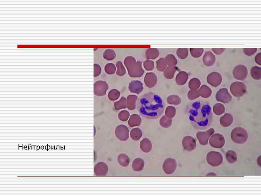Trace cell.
<instances>
[{
    "instance_id": "6da1fadb",
    "label": "cell",
    "mask_w": 261,
    "mask_h": 196,
    "mask_svg": "<svg viewBox=\"0 0 261 196\" xmlns=\"http://www.w3.org/2000/svg\"><path fill=\"white\" fill-rule=\"evenodd\" d=\"M164 102L159 95L153 93H146L139 99L138 107L140 113L150 119L159 117L165 109Z\"/></svg>"
},
{
    "instance_id": "7a4b0ae2",
    "label": "cell",
    "mask_w": 261,
    "mask_h": 196,
    "mask_svg": "<svg viewBox=\"0 0 261 196\" xmlns=\"http://www.w3.org/2000/svg\"><path fill=\"white\" fill-rule=\"evenodd\" d=\"M211 111V107L209 105L195 102L190 109V120L201 127L205 126L208 124Z\"/></svg>"
},
{
    "instance_id": "3957f363",
    "label": "cell",
    "mask_w": 261,
    "mask_h": 196,
    "mask_svg": "<svg viewBox=\"0 0 261 196\" xmlns=\"http://www.w3.org/2000/svg\"><path fill=\"white\" fill-rule=\"evenodd\" d=\"M231 139L235 143L243 144L247 140V132L244 128L237 127L232 130L231 134Z\"/></svg>"
},
{
    "instance_id": "277c9868",
    "label": "cell",
    "mask_w": 261,
    "mask_h": 196,
    "mask_svg": "<svg viewBox=\"0 0 261 196\" xmlns=\"http://www.w3.org/2000/svg\"><path fill=\"white\" fill-rule=\"evenodd\" d=\"M135 62L134 58L131 56L127 57L124 61L127 67L131 66L129 68V72L130 75L133 76H140L142 72L140 63L138 62L136 63Z\"/></svg>"
},
{
    "instance_id": "5b68a950",
    "label": "cell",
    "mask_w": 261,
    "mask_h": 196,
    "mask_svg": "<svg viewBox=\"0 0 261 196\" xmlns=\"http://www.w3.org/2000/svg\"><path fill=\"white\" fill-rule=\"evenodd\" d=\"M246 87L245 84L241 82H235L230 86V90L232 95L234 96L241 97L245 94Z\"/></svg>"
},
{
    "instance_id": "8992f818",
    "label": "cell",
    "mask_w": 261,
    "mask_h": 196,
    "mask_svg": "<svg viewBox=\"0 0 261 196\" xmlns=\"http://www.w3.org/2000/svg\"><path fill=\"white\" fill-rule=\"evenodd\" d=\"M207 161L208 164L213 167L219 166L223 162L222 154L216 151H211L207 155Z\"/></svg>"
},
{
    "instance_id": "52a82bcc",
    "label": "cell",
    "mask_w": 261,
    "mask_h": 196,
    "mask_svg": "<svg viewBox=\"0 0 261 196\" xmlns=\"http://www.w3.org/2000/svg\"><path fill=\"white\" fill-rule=\"evenodd\" d=\"M233 75L237 80H242L245 79L248 75V69L243 65H237L233 71Z\"/></svg>"
},
{
    "instance_id": "ba28073f",
    "label": "cell",
    "mask_w": 261,
    "mask_h": 196,
    "mask_svg": "<svg viewBox=\"0 0 261 196\" xmlns=\"http://www.w3.org/2000/svg\"><path fill=\"white\" fill-rule=\"evenodd\" d=\"M225 143L224 137L220 134H214L209 139V144L210 146L215 148H222Z\"/></svg>"
},
{
    "instance_id": "9c48e42d",
    "label": "cell",
    "mask_w": 261,
    "mask_h": 196,
    "mask_svg": "<svg viewBox=\"0 0 261 196\" xmlns=\"http://www.w3.org/2000/svg\"><path fill=\"white\" fill-rule=\"evenodd\" d=\"M215 98L217 101L224 104L229 103L232 100L231 95L227 89L225 88L220 90L216 94Z\"/></svg>"
},
{
    "instance_id": "30bf717a",
    "label": "cell",
    "mask_w": 261,
    "mask_h": 196,
    "mask_svg": "<svg viewBox=\"0 0 261 196\" xmlns=\"http://www.w3.org/2000/svg\"><path fill=\"white\" fill-rule=\"evenodd\" d=\"M222 81L221 75L217 72H211L209 74L207 78V81L209 84L215 87L220 85Z\"/></svg>"
},
{
    "instance_id": "8fae6325",
    "label": "cell",
    "mask_w": 261,
    "mask_h": 196,
    "mask_svg": "<svg viewBox=\"0 0 261 196\" xmlns=\"http://www.w3.org/2000/svg\"><path fill=\"white\" fill-rule=\"evenodd\" d=\"M177 167L176 161L172 158H168L165 161L163 165L164 171L166 174H170L175 172Z\"/></svg>"
},
{
    "instance_id": "7c38bea8",
    "label": "cell",
    "mask_w": 261,
    "mask_h": 196,
    "mask_svg": "<svg viewBox=\"0 0 261 196\" xmlns=\"http://www.w3.org/2000/svg\"><path fill=\"white\" fill-rule=\"evenodd\" d=\"M215 132V130L211 128L204 132H198L197 133V137L198 139L199 143L202 145H206L208 144L210 137Z\"/></svg>"
},
{
    "instance_id": "4fadbf2b",
    "label": "cell",
    "mask_w": 261,
    "mask_h": 196,
    "mask_svg": "<svg viewBox=\"0 0 261 196\" xmlns=\"http://www.w3.org/2000/svg\"><path fill=\"white\" fill-rule=\"evenodd\" d=\"M182 146L186 151H191L196 148V141L192 137H186L182 140Z\"/></svg>"
},
{
    "instance_id": "5bb4252c",
    "label": "cell",
    "mask_w": 261,
    "mask_h": 196,
    "mask_svg": "<svg viewBox=\"0 0 261 196\" xmlns=\"http://www.w3.org/2000/svg\"><path fill=\"white\" fill-rule=\"evenodd\" d=\"M94 171L97 176H106L108 173V167L105 163L100 162L95 165Z\"/></svg>"
},
{
    "instance_id": "9a60e30c",
    "label": "cell",
    "mask_w": 261,
    "mask_h": 196,
    "mask_svg": "<svg viewBox=\"0 0 261 196\" xmlns=\"http://www.w3.org/2000/svg\"><path fill=\"white\" fill-rule=\"evenodd\" d=\"M216 57L215 55L210 51H207L204 56L203 62L206 66L210 67L215 63Z\"/></svg>"
},
{
    "instance_id": "2e32d148",
    "label": "cell",
    "mask_w": 261,
    "mask_h": 196,
    "mask_svg": "<svg viewBox=\"0 0 261 196\" xmlns=\"http://www.w3.org/2000/svg\"><path fill=\"white\" fill-rule=\"evenodd\" d=\"M233 121V118L231 114L226 113L220 118V123L222 126L225 127H229Z\"/></svg>"
},
{
    "instance_id": "e0dca14e",
    "label": "cell",
    "mask_w": 261,
    "mask_h": 196,
    "mask_svg": "<svg viewBox=\"0 0 261 196\" xmlns=\"http://www.w3.org/2000/svg\"><path fill=\"white\" fill-rule=\"evenodd\" d=\"M144 161L142 159L138 158L135 159L132 163V167L134 171L135 172H140L144 168Z\"/></svg>"
},
{
    "instance_id": "ac0fdd59",
    "label": "cell",
    "mask_w": 261,
    "mask_h": 196,
    "mask_svg": "<svg viewBox=\"0 0 261 196\" xmlns=\"http://www.w3.org/2000/svg\"><path fill=\"white\" fill-rule=\"evenodd\" d=\"M140 148L143 152L147 153L150 152L152 149V144L151 142L149 139H144L141 141Z\"/></svg>"
},
{
    "instance_id": "d6986e66",
    "label": "cell",
    "mask_w": 261,
    "mask_h": 196,
    "mask_svg": "<svg viewBox=\"0 0 261 196\" xmlns=\"http://www.w3.org/2000/svg\"><path fill=\"white\" fill-rule=\"evenodd\" d=\"M146 55L148 59H154L158 57L159 50L156 48H150L146 51Z\"/></svg>"
},
{
    "instance_id": "ffe728a7",
    "label": "cell",
    "mask_w": 261,
    "mask_h": 196,
    "mask_svg": "<svg viewBox=\"0 0 261 196\" xmlns=\"http://www.w3.org/2000/svg\"><path fill=\"white\" fill-rule=\"evenodd\" d=\"M251 76L255 80H260L261 79V68L260 67L254 66L251 70Z\"/></svg>"
},
{
    "instance_id": "44dd1931",
    "label": "cell",
    "mask_w": 261,
    "mask_h": 196,
    "mask_svg": "<svg viewBox=\"0 0 261 196\" xmlns=\"http://www.w3.org/2000/svg\"><path fill=\"white\" fill-rule=\"evenodd\" d=\"M200 95L204 98H208L211 96L212 90L206 85H203L199 90Z\"/></svg>"
},
{
    "instance_id": "7402d4cb",
    "label": "cell",
    "mask_w": 261,
    "mask_h": 196,
    "mask_svg": "<svg viewBox=\"0 0 261 196\" xmlns=\"http://www.w3.org/2000/svg\"><path fill=\"white\" fill-rule=\"evenodd\" d=\"M117 161L120 165L123 167L128 166L130 163V158L125 154L120 155L117 157Z\"/></svg>"
},
{
    "instance_id": "603a6c76",
    "label": "cell",
    "mask_w": 261,
    "mask_h": 196,
    "mask_svg": "<svg viewBox=\"0 0 261 196\" xmlns=\"http://www.w3.org/2000/svg\"><path fill=\"white\" fill-rule=\"evenodd\" d=\"M226 158L227 161L230 163L236 162L237 158L236 153L233 150L228 151L226 154Z\"/></svg>"
},
{
    "instance_id": "cb8c5ba5",
    "label": "cell",
    "mask_w": 261,
    "mask_h": 196,
    "mask_svg": "<svg viewBox=\"0 0 261 196\" xmlns=\"http://www.w3.org/2000/svg\"><path fill=\"white\" fill-rule=\"evenodd\" d=\"M188 74L186 72H181L178 74L176 78V81L179 84H183L186 82L188 79Z\"/></svg>"
},
{
    "instance_id": "d4e9b609",
    "label": "cell",
    "mask_w": 261,
    "mask_h": 196,
    "mask_svg": "<svg viewBox=\"0 0 261 196\" xmlns=\"http://www.w3.org/2000/svg\"><path fill=\"white\" fill-rule=\"evenodd\" d=\"M225 107L223 105L220 103H217L214 106L213 111L216 115L220 116L224 113L225 112Z\"/></svg>"
},
{
    "instance_id": "484cf974",
    "label": "cell",
    "mask_w": 261,
    "mask_h": 196,
    "mask_svg": "<svg viewBox=\"0 0 261 196\" xmlns=\"http://www.w3.org/2000/svg\"><path fill=\"white\" fill-rule=\"evenodd\" d=\"M116 57V53L115 51L112 49H107L103 53V57L107 60H111L114 59Z\"/></svg>"
},
{
    "instance_id": "4316f807",
    "label": "cell",
    "mask_w": 261,
    "mask_h": 196,
    "mask_svg": "<svg viewBox=\"0 0 261 196\" xmlns=\"http://www.w3.org/2000/svg\"><path fill=\"white\" fill-rule=\"evenodd\" d=\"M204 52L203 48H191L190 49V53L192 57L195 58H198L203 55Z\"/></svg>"
},
{
    "instance_id": "83f0119b",
    "label": "cell",
    "mask_w": 261,
    "mask_h": 196,
    "mask_svg": "<svg viewBox=\"0 0 261 196\" xmlns=\"http://www.w3.org/2000/svg\"><path fill=\"white\" fill-rule=\"evenodd\" d=\"M176 53L180 59H184L186 58L188 55V50L187 48H178Z\"/></svg>"
},
{
    "instance_id": "f1b7e54d",
    "label": "cell",
    "mask_w": 261,
    "mask_h": 196,
    "mask_svg": "<svg viewBox=\"0 0 261 196\" xmlns=\"http://www.w3.org/2000/svg\"><path fill=\"white\" fill-rule=\"evenodd\" d=\"M166 60L167 63L169 64L176 65L177 63V60L175 56L172 54H169L166 56Z\"/></svg>"
},
{
    "instance_id": "f546056e",
    "label": "cell",
    "mask_w": 261,
    "mask_h": 196,
    "mask_svg": "<svg viewBox=\"0 0 261 196\" xmlns=\"http://www.w3.org/2000/svg\"><path fill=\"white\" fill-rule=\"evenodd\" d=\"M201 85L200 81L197 78H194L190 80L189 86L190 88H198Z\"/></svg>"
},
{
    "instance_id": "4dcf8cb0",
    "label": "cell",
    "mask_w": 261,
    "mask_h": 196,
    "mask_svg": "<svg viewBox=\"0 0 261 196\" xmlns=\"http://www.w3.org/2000/svg\"><path fill=\"white\" fill-rule=\"evenodd\" d=\"M116 70V68L114 64H108L105 67V71L107 73L109 74H113L114 73Z\"/></svg>"
},
{
    "instance_id": "1f68e13d",
    "label": "cell",
    "mask_w": 261,
    "mask_h": 196,
    "mask_svg": "<svg viewBox=\"0 0 261 196\" xmlns=\"http://www.w3.org/2000/svg\"><path fill=\"white\" fill-rule=\"evenodd\" d=\"M257 51L256 48H244L243 52L246 55L248 56L253 55L255 54Z\"/></svg>"
},
{
    "instance_id": "d6a6232c",
    "label": "cell",
    "mask_w": 261,
    "mask_h": 196,
    "mask_svg": "<svg viewBox=\"0 0 261 196\" xmlns=\"http://www.w3.org/2000/svg\"><path fill=\"white\" fill-rule=\"evenodd\" d=\"M117 65L118 68V70L117 72V74L119 75H122L125 73V69L120 62H117Z\"/></svg>"
},
{
    "instance_id": "836d02e7",
    "label": "cell",
    "mask_w": 261,
    "mask_h": 196,
    "mask_svg": "<svg viewBox=\"0 0 261 196\" xmlns=\"http://www.w3.org/2000/svg\"><path fill=\"white\" fill-rule=\"evenodd\" d=\"M225 50V48H212L213 52L216 55H220L224 52Z\"/></svg>"
},
{
    "instance_id": "e575fe53",
    "label": "cell",
    "mask_w": 261,
    "mask_h": 196,
    "mask_svg": "<svg viewBox=\"0 0 261 196\" xmlns=\"http://www.w3.org/2000/svg\"><path fill=\"white\" fill-rule=\"evenodd\" d=\"M261 53L260 52L256 55L255 58V61L256 63L260 65H261Z\"/></svg>"
},
{
    "instance_id": "d590c367",
    "label": "cell",
    "mask_w": 261,
    "mask_h": 196,
    "mask_svg": "<svg viewBox=\"0 0 261 196\" xmlns=\"http://www.w3.org/2000/svg\"><path fill=\"white\" fill-rule=\"evenodd\" d=\"M101 68L97 65L95 64V76H97L101 73Z\"/></svg>"
},
{
    "instance_id": "8d00e7d4",
    "label": "cell",
    "mask_w": 261,
    "mask_h": 196,
    "mask_svg": "<svg viewBox=\"0 0 261 196\" xmlns=\"http://www.w3.org/2000/svg\"><path fill=\"white\" fill-rule=\"evenodd\" d=\"M216 175L215 174L212 173H212L211 172V173H208V174H207V176H216Z\"/></svg>"
},
{
    "instance_id": "74e56055",
    "label": "cell",
    "mask_w": 261,
    "mask_h": 196,
    "mask_svg": "<svg viewBox=\"0 0 261 196\" xmlns=\"http://www.w3.org/2000/svg\"><path fill=\"white\" fill-rule=\"evenodd\" d=\"M40 149V146H37V150H39V149Z\"/></svg>"
},
{
    "instance_id": "f35d334b",
    "label": "cell",
    "mask_w": 261,
    "mask_h": 196,
    "mask_svg": "<svg viewBox=\"0 0 261 196\" xmlns=\"http://www.w3.org/2000/svg\"><path fill=\"white\" fill-rule=\"evenodd\" d=\"M24 149H25V150H27V146H25L24 147Z\"/></svg>"
},
{
    "instance_id": "ab89813d",
    "label": "cell",
    "mask_w": 261,
    "mask_h": 196,
    "mask_svg": "<svg viewBox=\"0 0 261 196\" xmlns=\"http://www.w3.org/2000/svg\"><path fill=\"white\" fill-rule=\"evenodd\" d=\"M47 145H48V150H49V149H50L51 147H50V146H49V145H48V144H47Z\"/></svg>"
},
{
    "instance_id": "60d3db41",
    "label": "cell",
    "mask_w": 261,
    "mask_h": 196,
    "mask_svg": "<svg viewBox=\"0 0 261 196\" xmlns=\"http://www.w3.org/2000/svg\"><path fill=\"white\" fill-rule=\"evenodd\" d=\"M44 146H41V149H42V150H43V149H44Z\"/></svg>"
},
{
    "instance_id": "b9f144b4",
    "label": "cell",
    "mask_w": 261,
    "mask_h": 196,
    "mask_svg": "<svg viewBox=\"0 0 261 196\" xmlns=\"http://www.w3.org/2000/svg\"><path fill=\"white\" fill-rule=\"evenodd\" d=\"M45 148H46V149H47V150H48V145H47V146H46Z\"/></svg>"
}]
</instances>
